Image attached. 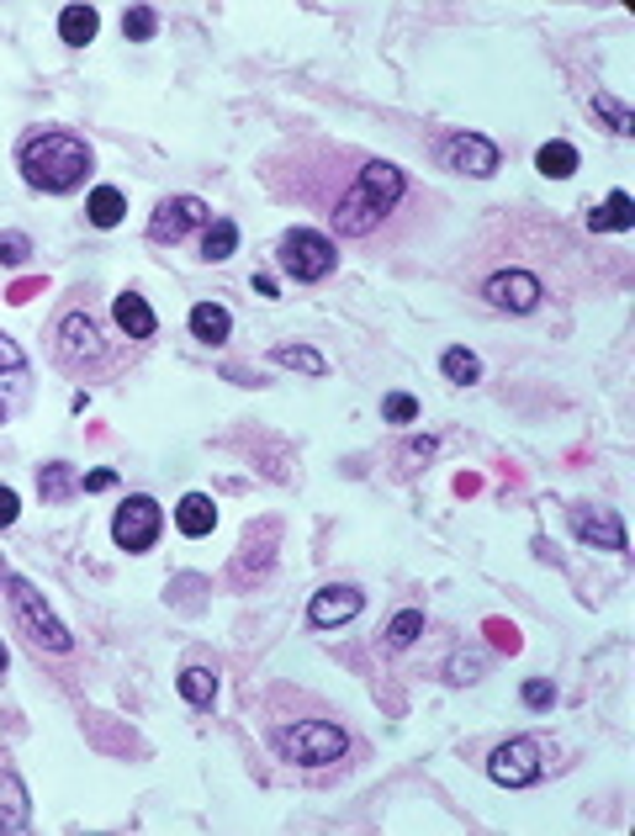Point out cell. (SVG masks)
<instances>
[{
  "label": "cell",
  "mask_w": 635,
  "mask_h": 836,
  "mask_svg": "<svg viewBox=\"0 0 635 836\" xmlns=\"http://www.w3.org/2000/svg\"><path fill=\"white\" fill-rule=\"evenodd\" d=\"M402 197H408V175H402L393 160H365L356 170V180H350V186L334 197V207H328L334 234H345V239H371L397 207H402Z\"/></svg>",
  "instance_id": "obj_1"
},
{
  "label": "cell",
  "mask_w": 635,
  "mask_h": 836,
  "mask_svg": "<svg viewBox=\"0 0 635 836\" xmlns=\"http://www.w3.org/2000/svg\"><path fill=\"white\" fill-rule=\"evenodd\" d=\"M90 170H96V160H90L85 138H75V133H38V138L22 144V180L33 191L64 197V191H75Z\"/></svg>",
  "instance_id": "obj_2"
},
{
  "label": "cell",
  "mask_w": 635,
  "mask_h": 836,
  "mask_svg": "<svg viewBox=\"0 0 635 836\" xmlns=\"http://www.w3.org/2000/svg\"><path fill=\"white\" fill-rule=\"evenodd\" d=\"M53 360L64 371H79V376H96L112 365V345L101 339V328L90 323V313H64L59 319V334H53Z\"/></svg>",
  "instance_id": "obj_3"
},
{
  "label": "cell",
  "mask_w": 635,
  "mask_h": 836,
  "mask_svg": "<svg viewBox=\"0 0 635 836\" xmlns=\"http://www.w3.org/2000/svg\"><path fill=\"white\" fill-rule=\"evenodd\" d=\"M5 598H11L16 625L27 631V640H33L38 651H70V646H75V636L59 625V614L42 603V594L27 583V577H5Z\"/></svg>",
  "instance_id": "obj_4"
},
{
  "label": "cell",
  "mask_w": 635,
  "mask_h": 836,
  "mask_svg": "<svg viewBox=\"0 0 635 836\" xmlns=\"http://www.w3.org/2000/svg\"><path fill=\"white\" fill-rule=\"evenodd\" d=\"M345 747H350V736L339 725H328V720H297L276 736V752L286 762H297V768H328V762L345 757Z\"/></svg>",
  "instance_id": "obj_5"
},
{
  "label": "cell",
  "mask_w": 635,
  "mask_h": 836,
  "mask_svg": "<svg viewBox=\"0 0 635 836\" xmlns=\"http://www.w3.org/2000/svg\"><path fill=\"white\" fill-rule=\"evenodd\" d=\"M276 265L291 280H308V286H313V280L334 276V265H339V244L328 239V234H318V228H291V234H281Z\"/></svg>",
  "instance_id": "obj_6"
},
{
  "label": "cell",
  "mask_w": 635,
  "mask_h": 836,
  "mask_svg": "<svg viewBox=\"0 0 635 836\" xmlns=\"http://www.w3.org/2000/svg\"><path fill=\"white\" fill-rule=\"evenodd\" d=\"M487 773H493V784H498V789H530V784L546 773V757H540V747H535L530 736H514V741L493 747V757H487Z\"/></svg>",
  "instance_id": "obj_7"
},
{
  "label": "cell",
  "mask_w": 635,
  "mask_h": 836,
  "mask_svg": "<svg viewBox=\"0 0 635 836\" xmlns=\"http://www.w3.org/2000/svg\"><path fill=\"white\" fill-rule=\"evenodd\" d=\"M159 524H164L159 503L138 492V498H127V503L117 509V519H112V540H117L122 551H133V557H138V551H149V546L159 540Z\"/></svg>",
  "instance_id": "obj_8"
},
{
  "label": "cell",
  "mask_w": 635,
  "mask_h": 836,
  "mask_svg": "<svg viewBox=\"0 0 635 836\" xmlns=\"http://www.w3.org/2000/svg\"><path fill=\"white\" fill-rule=\"evenodd\" d=\"M207 223H212V207L201 197H170V201H159L154 217H149V239L175 244V239H186L191 228H207Z\"/></svg>",
  "instance_id": "obj_9"
},
{
  "label": "cell",
  "mask_w": 635,
  "mask_h": 836,
  "mask_svg": "<svg viewBox=\"0 0 635 836\" xmlns=\"http://www.w3.org/2000/svg\"><path fill=\"white\" fill-rule=\"evenodd\" d=\"M439 164H450L461 175H493L503 164V154L482 133H450V138H439Z\"/></svg>",
  "instance_id": "obj_10"
},
{
  "label": "cell",
  "mask_w": 635,
  "mask_h": 836,
  "mask_svg": "<svg viewBox=\"0 0 635 836\" xmlns=\"http://www.w3.org/2000/svg\"><path fill=\"white\" fill-rule=\"evenodd\" d=\"M482 297L493 308H503V313H535L540 297H546V286H540V276H530V271H498V276L482 286Z\"/></svg>",
  "instance_id": "obj_11"
},
{
  "label": "cell",
  "mask_w": 635,
  "mask_h": 836,
  "mask_svg": "<svg viewBox=\"0 0 635 836\" xmlns=\"http://www.w3.org/2000/svg\"><path fill=\"white\" fill-rule=\"evenodd\" d=\"M360 609H365V594L350 588V583H334V588H318L313 603H308V625L313 631H339V625H350Z\"/></svg>",
  "instance_id": "obj_12"
},
{
  "label": "cell",
  "mask_w": 635,
  "mask_h": 836,
  "mask_svg": "<svg viewBox=\"0 0 635 836\" xmlns=\"http://www.w3.org/2000/svg\"><path fill=\"white\" fill-rule=\"evenodd\" d=\"M572 529H577V540H598V546H609V551H625V529H620V514L614 509H572Z\"/></svg>",
  "instance_id": "obj_13"
},
{
  "label": "cell",
  "mask_w": 635,
  "mask_h": 836,
  "mask_svg": "<svg viewBox=\"0 0 635 836\" xmlns=\"http://www.w3.org/2000/svg\"><path fill=\"white\" fill-rule=\"evenodd\" d=\"M27 821H33V799H27L22 778L11 768H0V836L27 832Z\"/></svg>",
  "instance_id": "obj_14"
},
{
  "label": "cell",
  "mask_w": 635,
  "mask_h": 836,
  "mask_svg": "<svg viewBox=\"0 0 635 836\" xmlns=\"http://www.w3.org/2000/svg\"><path fill=\"white\" fill-rule=\"evenodd\" d=\"M112 319H117V328L127 334V339H154V328H159V319H154V308L138 297V291H122L117 302H112Z\"/></svg>",
  "instance_id": "obj_15"
},
{
  "label": "cell",
  "mask_w": 635,
  "mask_h": 836,
  "mask_svg": "<svg viewBox=\"0 0 635 836\" xmlns=\"http://www.w3.org/2000/svg\"><path fill=\"white\" fill-rule=\"evenodd\" d=\"M212 524H217V503H212L207 492H186V498L175 503V529H180L186 540L212 535Z\"/></svg>",
  "instance_id": "obj_16"
},
{
  "label": "cell",
  "mask_w": 635,
  "mask_h": 836,
  "mask_svg": "<svg viewBox=\"0 0 635 836\" xmlns=\"http://www.w3.org/2000/svg\"><path fill=\"white\" fill-rule=\"evenodd\" d=\"M191 334H197L201 345H228V334H234V313L228 308H217V302H197L191 308Z\"/></svg>",
  "instance_id": "obj_17"
},
{
  "label": "cell",
  "mask_w": 635,
  "mask_h": 836,
  "mask_svg": "<svg viewBox=\"0 0 635 836\" xmlns=\"http://www.w3.org/2000/svg\"><path fill=\"white\" fill-rule=\"evenodd\" d=\"M631 223H635L631 191H609V201H603L594 217H588V228H594V234H625Z\"/></svg>",
  "instance_id": "obj_18"
},
{
  "label": "cell",
  "mask_w": 635,
  "mask_h": 836,
  "mask_svg": "<svg viewBox=\"0 0 635 836\" xmlns=\"http://www.w3.org/2000/svg\"><path fill=\"white\" fill-rule=\"evenodd\" d=\"M96 27H101L96 5H64L59 11V38L70 42V48H85V42L96 38Z\"/></svg>",
  "instance_id": "obj_19"
},
{
  "label": "cell",
  "mask_w": 635,
  "mask_h": 836,
  "mask_svg": "<svg viewBox=\"0 0 635 836\" xmlns=\"http://www.w3.org/2000/svg\"><path fill=\"white\" fill-rule=\"evenodd\" d=\"M85 217H90L96 228H117L122 217H127V201H122L117 186H96L90 201H85Z\"/></svg>",
  "instance_id": "obj_20"
},
{
  "label": "cell",
  "mask_w": 635,
  "mask_h": 836,
  "mask_svg": "<svg viewBox=\"0 0 635 836\" xmlns=\"http://www.w3.org/2000/svg\"><path fill=\"white\" fill-rule=\"evenodd\" d=\"M238 249V223L234 217H212L201 228V260H228Z\"/></svg>",
  "instance_id": "obj_21"
},
{
  "label": "cell",
  "mask_w": 635,
  "mask_h": 836,
  "mask_svg": "<svg viewBox=\"0 0 635 836\" xmlns=\"http://www.w3.org/2000/svg\"><path fill=\"white\" fill-rule=\"evenodd\" d=\"M79 487V477H75V466L70 461H48L38 472V492H42V503H64L70 492Z\"/></svg>",
  "instance_id": "obj_22"
},
{
  "label": "cell",
  "mask_w": 635,
  "mask_h": 836,
  "mask_svg": "<svg viewBox=\"0 0 635 836\" xmlns=\"http://www.w3.org/2000/svg\"><path fill=\"white\" fill-rule=\"evenodd\" d=\"M439 371H445V382H456V387H472V382H482V360L472 355V350H445L439 355Z\"/></svg>",
  "instance_id": "obj_23"
},
{
  "label": "cell",
  "mask_w": 635,
  "mask_h": 836,
  "mask_svg": "<svg viewBox=\"0 0 635 836\" xmlns=\"http://www.w3.org/2000/svg\"><path fill=\"white\" fill-rule=\"evenodd\" d=\"M535 164H540V175H551V180H566V175L577 170V149L556 138V144H546V149L535 154Z\"/></svg>",
  "instance_id": "obj_24"
},
{
  "label": "cell",
  "mask_w": 635,
  "mask_h": 836,
  "mask_svg": "<svg viewBox=\"0 0 635 836\" xmlns=\"http://www.w3.org/2000/svg\"><path fill=\"white\" fill-rule=\"evenodd\" d=\"M594 112L609 122L620 138H625V133H635V112L625 107V101H620V96H609V90H594Z\"/></svg>",
  "instance_id": "obj_25"
},
{
  "label": "cell",
  "mask_w": 635,
  "mask_h": 836,
  "mask_svg": "<svg viewBox=\"0 0 635 836\" xmlns=\"http://www.w3.org/2000/svg\"><path fill=\"white\" fill-rule=\"evenodd\" d=\"M212 694H217V677L207 673V667H186L180 673V699L186 704H212Z\"/></svg>",
  "instance_id": "obj_26"
},
{
  "label": "cell",
  "mask_w": 635,
  "mask_h": 836,
  "mask_svg": "<svg viewBox=\"0 0 635 836\" xmlns=\"http://www.w3.org/2000/svg\"><path fill=\"white\" fill-rule=\"evenodd\" d=\"M154 27H159V11H154V5H133V11H122V38L149 42V38H154Z\"/></svg>",
  "instance_id": "obj_27"
},
{
  "label": "cell",
  "mask_w": 635,
  "mask_h": 836,
  "mask_svg": "<svg viewBox=\"0 0 635 836\" xmlns=\"http://www.w3.org/2000/svg\"><path fill=\"white\" fill-rule=\"evenodd\" d=\"M276 365H286V371H308V376H323V371H328V365H323V355H318V350H308V345H281Z\"/></svg>",
  "instance_id": "obj_28"
},
{
  "label": "cell",
  "mask_w": 635,
  "mask_h": 836,
  "mask_svg": "<svg viewBox=\"0 0 635 836\" xmlns=\"http://www.w3.org/2000/svg\"><path fill=\"white\" fill-rule=\"evenodd\" d=\"M419 636H424V614H419V609H402L393 625H387V640H393V646H413Z\"/></svg>",
  "instance_id": "obj_29"
},
{
  "label": "cell",
  "mask_w": 635,
  "mask_h": 836,
  "mask_svg": "<svg viewBox=\"0 0 635 836\" xmlns=\"http://www.w3.org/2000/svg\"><path fill=\"white\" fill-rule=\"evenodd\" d=\"M382 419H387V424H413V419H419V402L408 398V392H387V398H382Z\"/></svg>",
  "instance_id": "obj_30"
},
{
  "label": "cell",
  "mask_w": 635,
  "mask_h": 836,
  "mask_svg": "<svg viewBox=\"0 0 635 836\" xmlns=\"http://www.w3.org/2000/svg\"><path fill=\"white\" fill-rule=\"evenodd\" d=\"M27 254H33L27 234H0V265H22Z\"/></svg>",
  "instance_id": "obj_31"
},
{
  "label": "cell",
  "mask_w": 635,
  "mask_h": 836,
  "mask_svg": "<svg viewBox=\"0 0 635 836\" xmlns=\"http://www.w3.org/2000/svg\"><path fill=\"white\" fill-rule=\"evenodd\" d=\"M524 704H530V710H551L556 688L546 683V677H530V683H524Z\"/></svg>",
  "instance_id": "obj_32"
},
{
  "label": "cell",
  "mask_w": 635,
  "mask_h": 836,
  "mask_svg": "<svg viewBox=\"0 0 635 836\" xmlns=\"http://www.w3.org/2000/svg\"><path fill=\"white\" fill-rule=\"evenodd\" d=\"M0 371H5V376H22V371H27V355H22L5 334H0Z\"/></svg>",
  "instance_id": "obj_33"
},
{
  "label": "cell",
  "mask_w": 635,
  "mask_h": 836,
  "mask_svg": "<svg viewBox=\"0 0 635 836\" xmlns=\"http://www.w3.org/2000/svg\"><path fill=\"white\" fill-rule=\"evenodd\" d=\"M5 524H16V492L11 487H0V529Z\"/></svg>",
  "instance_id": "obj_34"
},
{
  "label": "cell",
  "mask_w": 635,
  "mask_h": 836,
  "mask_svg": "<svg viewBox=\"0 0 635 836\" xmlns=\"http://www.w3.org/2000/svg\"><path fill=\"white\" fill-rule=\"evenodd\" d=\"M487 631H493V640H498V646H509V651H514V646H519L514 625H503V620H493V625H487Z\"/></svg>",
  "instance_id": "obj_35"
},
{
  "label": "cell",
  "mask_w": 635,
  "mask_h": 836,
  "mask_svg": "<svg viewBox=\"0 0 635 836\" xmlns=\"http://www.w3.org/2000/svg\"><path fill=\"white\" fill-rule=\"evenodd\" d=\"M112 482H117V477H112V472H90V477L79 482V487H85V492H107Z\"/></svg>",
  "instance_id": "obj_36"
},
{
  "label": "cell",
  "mask_w": 635,
  "mask_h": 836,
  "mask_svg": "<svg viewBox=\"0 0 635 836\" xmlns=\"http://www.w3.org/2000/svg\"><path fill=\"white\" fill-rule=\"evenodd\" d=\"M435 450H439V445H435L429 435H424V439H413V445H408V456H413V461H429Z\"/></svg>",
  "instance_id": "obj_37"
},
{
  "label": "cell",
  "mask_w": 635,
  "mask_h": 836,
  "mask_svg": "<svg viewBox=\"0 0 635 836\" xmlns=\"http://www.w3.org/2000/svg\"><path fill=\"white\" fill-rule=\"evenodd\" d=\"M249 286H254L260 297H281V291H276V276H254V280H249Z\"/></svg>",
  "instance_id": "obj_38"
},
{
  "label": "cell",
  "mask_w": 635,
  "mask_h": 836,
  "mask_svg": "<svg viewBox=\"0 0 635 836\" xmlns=\"http://www.w3.org/2000/svg\"><path fill=\"white\" fill-rule=\"evenodd\" d=\"M0 673H5V646H0Z\"/></svg>",
  "instance_id": "obj_39"
}]
</instances>
